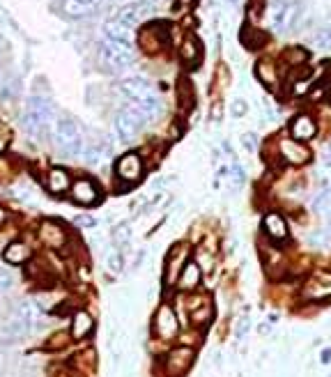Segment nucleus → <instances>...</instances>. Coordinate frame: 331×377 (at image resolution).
<instances>
[{
  "label": "nucleus",
  "mask_w": 331,
  "mask_h": 377,
  "mask_svg": "<svg viewBox=\"0 0 331 377\" xmlns=\"http://www.w3.org/2000/svg\"><path fill=\"white\" fill-rule=\"evenodd\" d=\"M166 37H168V32H166L163 26H159V23H152L148 26V28H143L141 30V46H143V51L145 53H159L163 49V44H166Z\"/></svg>",
  "instance_id": "nucleus-7"
},
{
  "label": "nucleus",
  "mask_w": 331,
  "mask_h": 377,
  "mask_svg": "<svg viewBox=\"0 0 331 377\" xmlns=\"http://www.w3.org/2000/svg\"><path fill=\"white\" fill-rule=\"evenodd\" d=\"M30 327H32V325H28V322H23V320L12 318V320L5 325V334L10 336V338H21V336H28V334H30Z\"/></svg>",
  "instance_id": "nucleus-29"
},
{
  "label": "nucleus",
  "mask_w": 331,
  "mask_h": 377,
  "mask_svg": "<svg viewBox=\"0 0 331 377\" xmlns=\"http://www.w3.org/2000/svg\"><path fill=\"white\" fill-rule=\"evenodd\" d=\"M106 265H108V269L110 272H120L122 269V256H120V253H110V256H108V260H106Z\"/></svg>",
  "instance_id": "nucleus-34"
},
{
  "label": "nucleus",
  "mask_w": 331,
  "mask_h": 377,
  "mask_svg": "<svg viewBox=\"0 0 331 377\" xmlns=\"http://www.w3.org/2000/svg\"><path fill=\"white\" fill-rule=\"evenodd\" d=\"M53 122V106L44 97H30L26 106L23 127L30 136H41Z\"/></svg>",
  "instance_id": "nucleus-2"
},
{
  "label": "nucleus",
  "mask_w": 331,
  "mask_h": 377,
  "mask_svg": "<svg viewBox=\"0 0 331 377\" xmlns=\"http://www.w3.org/2000/svg\"><path fill=\"white\" fill-rule=\"evenodd\" d=\"M94 12V5L88 0H62V14L69 19H83Z\"/></svg>",
  "instance_id": "nucleus-19"
},
{
  "label": "nucleus",
  "mask_w": 331,
  "mask_h": 377,
  "mask_svg": "<svg viewBox=\"0 0 331 377\" xmlns=\"http://www.w3.org/2000/svg\"><path fill=\"white\" fill-rule=\"evenodd\" d=\"M76 225H81V228H90V230H92L94 225H97V221H94L92 216H79V218H76Z\"/></svg>",
  "instance_id": "nucleus-36"
},
{
  "label": "nucleus",
  "mask_w": 331,
  "mask_h": 377,
  "mask_svg": "<svg viewBox=\"0 0 331 377\" xmlns=\"http://www.w3.org/2000/svg\"><path fill=\"white\" fill-rule=\"evenodd\" d=\"M46 189L55 196L65 194V191L72 189V177L65 168H51L46 175Z\"/></svg>",
  "instance_id": "nucleus-14"
},
{
  "label": "nucleus",
  "mask_w": 331,
  "mask_h": 377,
  "mask_svg": "<svg viewBox=\"0 0 331 377\" xmlns=\"http://www.w3.org/2000/svg\"><path fill=\"white\" fill-rule=\"evenodd\" d=\"M39 239L46 246H51V249H62V246H65V242H67V232L62 230L60 223L44 221V223L39 225Z\"/></svg>",
  "instance_id": "nucleus-12"
},
{
  "label": "nucleus",
  "mask_w": 331,
  "mask_h": 377,
  "mask_svg": "<svg viewBox=\"0 0 331 377\" xmlns=\"http://www.w3.org/2000/svg\"><path fill=\"white\" fill-rule=\"evenodd\" d=\"M99 60L108 70L120 72L134 63V49L129 42H117V39H103L99 46Z\"/></svg>",
  "instance_id": "nucleus-3"
},
{
  "label": "nucleus",
  "mask_w": 331,
  "mask_h": 377,
  "mask_svg": "<svg viewBox=\"0 0 331 377\" xmlns=\"http://www.w3.org/2000/svg\"><path fill=\"white\" fill-rule=\"evenodd\" d=\"M69 194H72V201L83 205V207L99 203V187H97V182L88 180V177H81V180H76L72 184V189H69Z\"/></svg>",
  "instance_id": "nucleus-6"
},
{
  "label": "nucleus",
  "mask_w": 331,
  "mask_h": 377,
  "mask_svg": "<svg viewBox=\"0 0 331 377\" xmlns=\"http://www.w3.org/2000/svg\"><path fill=\"white\" fill-rule=\"evenodd\" d=\"M103 37L106 39H117V42H129V28H124V26L113 19V21H106L103 23Z\"/></svg>",
  "instance_id": "nucleus-26"
},
{
  "label": "nucleus",
  "mask_w": 331,
  "mask_h": 377,
  "mask_svg": "<svg viewBox=\"0 0 331 377\" xmlns=\"http://www.w3.org/2000/svg\"><path fill=\"white\" fill-rule=\"evenodd\" d=\"M141 129V122H136L127 111H120L115 115V132L122 141H131Z\"/></svg>",
  "instance_id": "nucleus-18"
},
{
  "label": "nucleus",
  "mask_w": 331,
  "mask_h": 377,
  "mask_svg": "<svg viewBox=\"0 0 331 377\" xmlns=\"http://www.w3.org/2000/svg\"><path fill=\"white\" fill-rule=\"evenodd\" d=\"M117 21H120L124 28H134V26L141 21V8L138 5H127V8L120 10V14H117Z\"/></svg>",
  "instance_id": "nucleus-27"
},
{
  "label": "nucleus",
  "mask_w": 331,
  "mask_h": 377,
  "mask_svg": "<svg viewBox=\"0 0 331 377\" xmlns=\"http://www.w3.org/2000/svg\"><path fill=\"white\" fill-rule=\"evenodd\" d=\"M30 256H32V251L28 249V244H23V242H12L3 251L5 263H10V265H23L30 260Z\"/></svg>",
  "instance_id": "nucleus-20"
},
{
  "label": "nucleus",
  "mask_w": 331,
  "mask_h": 377,
  "mask_svg": "<svg viewBox=\"0 0 331 377\" xmlns=\"http://www.w3.org/2000/svg\"><path fill=\"white\" fill-rule=\"evenodd\" d=\"M120 90L127 94L129 101H143V99L154 97V90H152V85L145 79H141V77L124 79L122 83H120Z\"/></svg>",
  "instance_id": "nucleus-8"
},
{
  "label": "nucleus",
  "mask_w": 331,
  "mask_h": 377,
  "mask_svg": "<svg viewBox=\"0 0 331 377\" xmlns=\"http://www.w3.org/2000/svg\"><path fill=\"white\" fill-rule=\"evenodd\" d=\"M200 278H203V272L196 263H189L182 267V274H179V287L182 290H193V287L200 285Z\"/></svg>",
  "instance_id": "nucleus-22"
},
{
  "label": "nucleus",
  "mask_w": 331,
  "mask_h": 377,
  "mask_svg": "<svg viewBox=\"0 0 331 377\" xmlns=\"http://www.w3.org/2000/svg\"><path fill=\"white\" fill-rule=\"evenodd\" d=\"M191 363H193V349L177 347V349H172L168 354V359H166V370H168L170 375H182Z\"/></svg>",
  "instance_id": "nucleus-13"
},
{
  "label": "nucleus",
  "mask_w": 331,
  "mask_h": 377,
  "mask_svg": "<svg viewBox=\"0 0 331 377\" xmlns=\"http://www.w3.org/2000/svg\"><path fill=\"white\" fill-rule=\"evenodd\" d=\"M310 44H313V49L317 51H331V26L313 32V35H310Z\"/></svg>",
  "instance_id": "nucleus-28"
},
{
  "label": "nucleus",
  "mask_w": 331,
  "mask_h": 377,
  "mask_svg": "<svg viewBox=\"0 0 331 377\" xmlns=\"http://www.w3.org/2000/svg\"><path fill=\"white\" fill-rule=\"evenodd\" d=\"M230 113L234 118H241V115H246V101L244 99H234L232 106H230Z\"/></svg>",
  "instance_id": "nucleus-35"
},
{
  "label": "nucleus",
  "mask_w": 331,
  "mask_h": 377,
  "mask_svg": "<svg viewBox=\"0 0 331 377\" xmlns=\"http://www.w3.org/2000/svg\"><path fill=\"white\" fill-rule=\"evenodd\" d=\"M327 223H329V228H331V207L327 210Z\"/></svg>",
  "instance_id": "nucleus-40"
},
{
  "label": "nucleus",
  "mask_w": 331,
  "mask_h": 377,
  "mask_svg": "<svg viewBox=\"0 0 331 377\" xmlns=\"http://www.w3.org/2000/svg\"><path fill=\"white\" fill-rule=\"evenodd\" d=\"M177 90H179V94H177V97H179V106H182V108H191L193 106V88H191L189 81H184V79L179 81Z\"/></svg>",
  "instance_id": "nucleus-30"
},
{
  "label": "nucleus",
  "mask_w": 331,
  "mask_h": 377,
  "mask_svg": "<svg viewBox=\"0 0 331 377\" xmlns=\"http://www.w3.org/2000/svg\"><path fill=\"white\" fill-rule=\"evenodd\" d=\"M281 156L285 159L288 163H294V166H301V163H306L310 159V152L306 145H301L299 141L294 139H285L281 141Z\"/></svg>",
  "instance_id": "nucleus-10"
},
{
  "label": "nucleus",
  "mask_w": 331,
  "mask_h": 377,
  "mask_svg": "<svg viewBox=\"0 0 331 377\" xmlns=\"http://www.w3.org/2000/svg\"><path fill=\"white\" fill-rule=\"evenodd\" d=\"M10 143H12V129L7 125H0V154L10 147Z\"/></svg>",
  "instance_id": "nucleus-33"
},
{
  "label": "nucleus",
  "mask_w": 331,
  "mask_h": 377,
  "mask_svg": "<svg viewBox=\"0 0 331 377\" xmlns=\"http://www.w3.org/2000/svg\"><path fill=\"white\" fill-rule=\"evenodd\" d=\"M41 315H44V304H41L39 297H32V299H23L14 306V318L28 322V325H34Z\"/></svg>",
  "instance_id": "nucleus-9"
},
{
  "label": "nucleus",
  "mask_w": 331,
  "mask_h": 377,
  "mask_svg": "<svg viewBox=\"0 0 331 377\" xmlns=\"http://www.w3.org/2000/svg\"><path fill=\"white\" fill-rule=\"evenodd\" d=\"M92 332H94V318H92V315H90L88 311L74 313V320H72V338L83 340L86 336H90Z\"/></svg>",
  "instance_id": "nucleus-17"
},
{
  "label": "nucleus",
  "mask_w": 331,
  "mask_h": 377,
  "mask_svg": "<svg viewBox=\"0 0 331 377\" xmlns=\"http://www.w3.org/2000/svg\"><path fill=\"white\" fill-rule=\"evenodd\" d=\"M308 299H322V297H329L331 294V276L329 274H317L306 283L303 287Z\"/></svg>",
  "instance_id": "nucleus-15"
},
{
  "label": "nucleus",
  "mask_w": 331,
  "mask_h": 377,
  "mask_svg": "<svg viewBox=\"0 0 331 377\" xmlns=\"http://www.w3.org/2000/svg\"><path fill=\"white\" fill-rule=\"evenodd\" d=\"M290 132H292V139L294 141H310L315 136V122L313 118H308V115H297L292 120V125H290Z\"/></svg>",
  "instance_id": "nucleus-16"
},
{
  "label": "nucleus",
  "mask_w": 331,
  "mask_h": 377,
  "mask_svg": "<svg viewBox=\"0 0 331 377\" xmlns=\"http://www.w3.org/2000/svg\"><path fill=\"white\" fill-rule=\"evenodd\" d=\"M129 237H131V230H129L127 223L117 225V228L113 230V244L115 246H124V244L129 242Z\"/></svg>",
  "instance_id": "nucleus-32"
},
{
  "label": "nucleus",
  "mask_w": 331,
  "mask_h": 377,
  "mask_svg": "<svg viewBox=\"0 0 331 377\" xmlns=\"http://www.w3.org/2000/svg\"><path fill=\"white\" fill-rule=\"evenodd\" d=\"M5 218H7V212H5V207H0V225L5 223Z\"/></svg>",
  "instance_id": "nucleus-38"
},
{
  "label": "nucleus",
  "mask_w": 331,
  "mask_h": 377,
  "mask_svg": "<svg viewBox=\"0 0 331 377\" xmlns=\"http://www.w3.org/2000/svg\"><path fill=\"white\" fill-rule=\"evenodd\" d=\"M115 173H117V177H120L122 182H127V184L138 182V180H141V175H143L141 156H138L136 152L122 154L120 159H117V163H115Z\"/></svg>",
  "instance_id": "nucleus-5"
},
{
  "label": "nucleus",
  "mask_w": 331,
  "mask_h": 377,
  "mask_svg": "<svg viewBox=\"0 0 331 377\" xmlns=\"http://www.w3.org/2000/svg\"><path fill=\"white\" fill-rule=\"evenodd\" d=\"M154 332L161 336V338H172V336L177 334V318H175V311H172L170 306H161L157 311Z\"/></svg>",
  "instance_id": "nucleus-11"
},
{
  "label": "nucleus",
  "mask_w": 331,
  "mask_h": 377,
  "mask_svg": "<svg viewBox=\"0 0 331 377\" xmlns=\"http://www.w3.org/2000/svg\"><path fill=\"white\" fill-rule=\"evenodd\" d=\"M179 56H182V63L186 67H193L200 60V44L193 35H186L182 42V49H179Z\"/></svg>",
  "instance_id": "nucleus-21"
},
{
  "label": "nucleus",
  "mask_w": 331,
  "mask_h": 377,
  "mask_svg": "<svg viewBox=\"0 0 331 377\" xmlns=\"http://www.w3.org/2000/svg\"><path fill=\"white\" fill-rule=\"evenodd\" d=\"M106 154H108V147L101 145V143H90V145L83 147V156H86L90 166H99V163L106 159Z\"/></svg>",
  "instance_id": "nucleus-25"
},
{
  "label": "nucleus",
  "mask_w": 331,
  "mask_h": 377,
  "mask_svg": "<svg viewBox=\"0 0 331 377\" xmlns=\"http://www.w3.org/2000/svg\"><path fill=\"white\" fill-rule=\"evenodd\" d=\"M53 143L60 152H65L69 156L83 154L86 141H83V132H81L79 122L72 120V118L58 120V125H55V129H53Z\"/></svg>",
  "instance_id": "nucleus-1"
},
{
  "label": "nucleus",
  "mask_w": 331,
  "mask_h": 377,
  "mask_svg": "<svg viewBox=\"0 0 331 377\" xmlns=\"http://www.w3.org/2000/svg\"><path fill=\"white\" fill-rule=\"evenodd\" d=\"M299 12H301V5L294 3V0H274V5H272V28L276 32H288L294 26Z\"/></svg>",
  "instance_id": "nucleus-4"
},
{
  "label": "nucleus",
  "mask_w": 331,
  "mask_h": 377,
  "mask_svg": "<svg viewBox=\"0 0 331 377\" xmlns=\"http://www.w3.org/2000/svg\"><path fill=\"white\" fill-rule=\"evenodd\" d=\"M241 143H244V145H246V150H248V152H253V150L258 147V139H255L253 134H246L244 139H241Z\"/></svg>",
  "instance_id": "nucleus-37"
},
{
  "label": "nucleus",
  "mask_w": 331,
  "mask_h": 377,
  "mask_svg": "<svg viewBox=\"0 0 331 377\" xmlns=\"http://www.w3.org/2000/svg\"><path fill=\"white\" fill-rule=\"evenodd\" d=\"M322 361H331V352H324L322 354Z\"/></svg>",
  "instance_id": "nucleus-39"
},
{
  "label": "nucleus",
  "mask_w": 331,
  "mask_h": 377,
  "mask_svg": "<svg viewBox=\"0 0 331 377\" xmlns=\"http://www.w3.org/2000/svg\"><path fill=\"white\" fill-rule=\"evenodd\" d=\"M14 290V274L5 267H0V294H7Z\"/></svg>",
  "instance_id": "nucleus-31"
},
{
  "label": "nucleus",
  "mask_w": 331,
  "mask_h": 377,
  "mask_svg": "<svg viewBox=\"0 0 331 377\" xmlns=\"http://www.w3.org/2000/svg\"><path fill=\"white\" fill-rule=\"evenodd\" d=\"M88 3H92V5H94V8H97V5H101V3H103V0H88Z\"/></svg>",
  "instance_id": "nucleus-41"
},
{
  "label": "nucleus",
  "mask_w": 331,
  "mask_h": 377,
  "mask_svg": "<svg viewBox=\"0 0 331 377\" xmlns=\"http://www.w3.org/2000/svg\"><path fill=\"white\" fill-rule=\"evenodd\" d=\"M255 74H258V79L265 85H276V81H279V74H276V65L272 63V60H260V63L255 65Z\"/></svg>",
  "instance_id": "nucleus-24"
},
{
  "label": "nucleus",
  "mask_w": 331,
  "mask_h": 377,
  "mask_svg": "<svg viewBox=\"0 0 331 377\" xmlns=\"http://www.w3.org/2000/svg\"><path fill=\"white\" fill-rule=\"evenodd\" d=\"M265 232L272 239H283L288 235V225H285V218H283L281 214H276V212H272V214L265 216Z\"/></svg>",
  "instance_id": "nucleus-23"
}]
</instances>
